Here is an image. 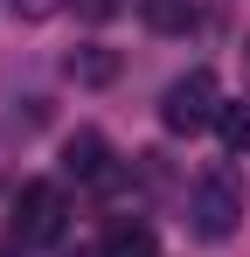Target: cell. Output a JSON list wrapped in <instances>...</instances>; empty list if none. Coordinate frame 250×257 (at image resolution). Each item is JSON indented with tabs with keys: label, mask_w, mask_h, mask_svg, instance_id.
<instances>
[{
	"label": "cell",
	"mask_w": 250,
	"mask_h": 257,
	"mask_svg": "<svg viewBox=\"0 0 250 257\" xmlns=\"http://www.w3.org/2000/svg\"><path fill=\"white\" fill-rule=\"evenodd\" d=\"M188 215H195V236H208V243L236 236V229H243V181L222 174V167L195 174V188H188Z\"/></svg>",
	"instance_id": "cell-1"
},
{
	"label": "cell",
	"mask_w": 250,
	"mask_h": 257,
	"mask_svg": "<svg viewBox=\"0 0 250 257\" xmlns=\"http://www.w3.org/2000/svg\"><path fill=\"white\" fill-rule=\"evenodd\" d=\"M222 118V84H215V70H188V77H174L160 97V125L174 139H195L202 125Z\"/></svg>",
	"instance_id": "cell-2"
},
{
	"label": "cell",
	"mask_w": 250,
	"mask_h": 257,
	"mask_svg": "<svg viewBox=\"0 0 250 257\" xmlns=\"http://www.w3.org/2000/svg\"><path fill=\"white\" fill-rule=\"evenodd\" d=\"M63 222H70V209H63V188H56V181H21L14 215H7L14 243H21V250H49V243L63 236Z\"/></svg>",
	"instance_id": "cell-3"
},
{
	"label": "cell",
	"mask_w": 250,
	"mask_h": 257,
	"mask_svg": "<svg viewBox=\"0 0 250 257\" xmlns=\"http://www.w3.org/2000/svg\"><path fill=\"white\" fill-rule=\"evenodd\" d=\"M63 174H77V181H111L104 139H97V132H70V139H63Z\"/></svg>",
	"instance_id": "cell-4"
},
{
	"label": "cell",
	"mask_w": 250,
	"mask_h": 257,
	"mask_svg": "<svg viewBox=\"0 0 250 257\" xmlns=\"http://www.w3.org/2000/svg\"><path fill=\"white\" fill-rule=\"evenodd\" d=\"M139 14H146V28H160V35L202 28V7H195V0H139Z\"/></svg>",
	"instance_id": "cell-5"
},
{
	"label": "cell",
	"mask_w": 250,
	"mask_h": 257,
	"mask_svg": "<svg viewBox=\"0 0 250 257\" xmlns=\"http://www.w3.org/2000/svg\"><path fill=\"white\" fill-rule=\"evenodd\" d=\"M77 84H111L118 77V49H104V42H83V49H70V63H63Z\"/></svg>",
	"instance_id": "cell-6"
},
{
	"label": "cell",
	"mask_w": 250,
	"mask_h": 257,
	"mask_svg": "<svg viewBox=\"0 0 250 257\" xmlns=\"http://www.w3.org/2000/svg\"><path fill=\"white\" fill-rule=\"evenodd\" d=\"M160 243H153V229L146 222H111L104 229V257H153Z\"/></svg>",
	"instance_id": "cell-7"
},
{
	"label": "cell",
	"mask_w": 250,
	"mask_h": 257,
	"mask_svg": "<svg viewBox=\"0 0 250 257\" xmlns=\"http://www.w3.org/2000/svg\"><path fill=\"white\" fill-rule=\"evenodd\" d=\"M215 132H222V146H229V153H250V104H222Z\"/></svg>",
	"instance_id": "cell-8"
},
{
	"label": "cell",
	"mask_w": 250,
	"mask_h": 257,
	"mask_svg": "<svg viewBox=\"0 0 250 257\" xmlns=\"http://www.w3.org/2000/svg\"><path fill=\"white\" fill-rule=\"evenodd\" d=\"M14 7H21V21H49V14H56L63 0H14Z\"/></svg>",
	"instance_id": "cell-9"
},
{
	"label": "cell",
	"mask_w": 250,
	"mask_h": 257,
	"mask_svg": "<svg viewBox=\"0 0 250 257\" xmlns=\"http://www.w3.org/2000/svg\"><path fill=\"white\" fill-rule=\"evenodd\" d=\"M0 257H14V250H0Z\"/></svg>",
	"instance_id": "cell-10"
}]
</instances>
